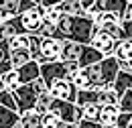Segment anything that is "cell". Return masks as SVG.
Instances as JSON below:
<instances>
[{"label": "cell", "mask_w": 132, "mask_h": 128, "mask_svg": "<svg viewBox=\"0 0 132 128\" xmlns=\"http://www.w3.org/2000/svg\"><path fill=\"white\" fill-rule=\"evenodd\" d=\"M59 31L63 33V39L71 43H79V45H92L94 35H96V25L87 18V16H67L63 14L59 27Z\"/></svg>", "instance_id": "1"}, {"label": "cell", "mask_w": 132, "mask_h": 128, "mask_svg": "<svg viewBox=\"0 0 132 128\" xmlns=\"http://www.w3.org/2000/svg\"><path fill=\"white\" fill-rule=\"evenodd\" d=\"M51 112L59 116L61 120H65L67 124H79L83 120V108L79 104H71V102H63V100H55L51 106Z\"/></svg>", "instance_id": "2"}, {"label": "cell", "mask_w": 132, "mask_h": 128, "mask_svg": "<svg viewBox=\"0 0 132 128\" xmlns=\"http://www.w3.org/2000/svg\"><path fill=\"white\" fill-rule=\"evenodd\" d=\"M41 77L47 83V87H51L55 81H59V79H71L65 61H55V63L41 65Z\"/></svg>", "instance_id": "3"}, {"label": "cell", "mask_w": 132, "mask_h": 128, "mask_svg": "<svg viewBox=\"0 0 132 128\" xmlns=\"http://www.w3.org/2000/svg\"><path fill=\"white\" fill-rule=\"evenodd\" d=\"M49 92L53 94L55 100H63V102L77 104V96H79V92H77V87L73 85V81H71V79H59V81H55V83L49 87Z\"/></svg>", "instance_id": "4"}, {"label": "cell", "mask_w": 132, "mask_h": 128, "mask_svg": "<svg viewBox=\"0 0 132 128\" xmlns=\"http://www.w3.org/2000/svg\"><path fill=\"white\" fill-rule=\"evenodd\" d=\"M128 0H96V4L89 8V12H112L124 18L126 10H128Z\"/></svg>", "instance_id": "5"}, {"label": "cell", "mask_w": 132, "mask_h": 128, "mask_svg": "<svg viewBox=\"0 0 132 128\" xmlns=\"http://www.w3.org/2000/svg\"><path fill=\"white\" fill-rule=\"evenodd\" d=\"M20 20H22V27H24L27 35H39L43 25H45L43 22V6H37L33 10L20 14Z\"/></svg>", "instance_id": "6"}, {"label": "cell", "mask_w": 132, "mask_h": 128, "mask_svg": "<svg viewBox=\"0 0 132 128\" xmlns=\"http://www.w3.org/2000/svg\"><path fill=\"white\" fill-rule=\"evenodd\" d=\"M116 41L112 35H108L106 31H102V29H98L96 31V35H94V41H92V47H96L104 55V57H114L116 53Z\"/></svg>", "instance_id": "7"}, {"label": "cell", "mask_w": 132, "mask_h": 128, "mask_svg": "<svg viewBox=\"0 0 132 128\" xmlns=\"http://www.w3.org/2000/svg\"><path fill=\"white\" fill-rule=\"evenodd\" d=\"M100 69H102V77H104V85H110L114 83L118 73L122 71V65L116 57H106L102 63H100Z\"/></svg>", "instance_id": "8"}, {"label": "cell", "mask_w": 132, "mask_h": 128, "mask_svg": "<svg viewBox=\"0 0 132 128\" xmlns=\"http://www.w3.org/2000/svg\"><path fill=\"white\" fill-rule=\"evenodd\" d=\"M18 79H20V85H29V83H35L37 79H41V65L37 61H31V63L18 67Z\"/></svg>", "instance_id": "9"}, {"label": "cell", "mask_w": 132, "mask_h": 128, "mask_svg": "<svg viewBox=\"0 0 132 128\" xmlns=\"http://www.w3.org/2000/svg\"><path fill=\"white\" fill-rule=\"evenodd\" d=\"M20 4L22 0H0V22H8L10 18L20 16Z\"/></svg>", "instance_id": "10"}, {"label": "cell", "mask_w": 132, "mask_h": 128, "mask_svg": "<svg viewBox=\"0 0 132 128\" xmlns=\"http://www.w3.org/2000/svg\"><path fill=\"white\" fill-rule=\"evenodd\" d=\"M0 128H22V116L0 106Z\"/></svg>", "instance_id": "11"}, {"label": "cell", "mask_w": 132, "mask_h": 128, "mask_svg": "<svg viewBox=\"0 0 132 128\" xmlns=\"http://www.w3.org/2000/svg\"><path fill=\"white\" fill-rule=\"evenodd\" d=\"M120 106H102V116H100V124L106 128H114L120 118Z\"/></svg>", "instance_id": "12"}, {"label": "cell", "mask_w": 132, "mask_h": 128, "mask_svg": "<svg viewBox=\"0 0 132 128\" xmlns=\"http://www.w3.org/2000/svg\"><path fill=\"white\" fill-rule=\"evenodd\" d=\"M85 45H79V43H71V41H65L63 43V53H61V61H77L81 59V53Z\"/></svg>", "instance_id": "13"}, {"label": "cell", "mask_w": 132, "mask_h": 128, "mask_svg": "<svg viewBox=\"0 0 132 128\" xmlns=\"http://www.w3.org/2000/svg\"><path fill=\"white\" fill-rule=\"evenodd\" d=\"M114 90H116V94H118V98H122L126 92H130L132 90V69L130 71H120L118 73V77H116L114 81Z\"/></svg>", "instance_id": "14"}, {"label": "cell", "mask_w": 132, "mask_h": 128, "mask_svg": "<svg viewBox=\"0 0 132 128\" xmlns=\"http://www.w3.org/2000/svg\"><path fill=\"white\" fill-rule=\"evenodd\" d=\"M114 57L120 63H130L132 61V39H122V41L116 43Z\"/></svg>", "instance_id": "15"}, {"label": "cell", "mask_w": 132, "mask_h": 128, "mask_svg": "<svg viewBox=\"0 0 132 128\" xmlns=\"http://www.w3.org/2000/svg\"><path fill=\"white\" fill-rule=\"evenodd\" d=\"M59 10L67 16H85V12H87L83 6V0H63Z\"/></svg>", "instance_id": "16"}, {"label": "cell", "mask_w": 132, "mask_h": 128, "mask_svg": "<svg viewBox=\"0 0 132 128\" xmlns=\"http://www.w3.org/2000/svg\"><path fill=\"white\" fill-rule=\"evenodd\" d=\"M31 61H35L31 49H12V65H14V69L31 63Z\"/></svg>", "instance_id": "17"}, {"label": "cell", "mask_w": 132, "mask_h": 128, "mask_svg": "<svg viewBox=\"0 0 132 128\" xmlns=\"http://www.w3.org/2000/svg\"><path fill=\"white\" fill-rule=\"evenodd\" d=\"M53 102H55V98L51 92H43L41 96H39V102H37V108H35V112L41 114V116H45V114L51 112V106H53Z\"/></svg>", "instance_id": "18"}, {"label": "cell", "mask_w": 132, "mask_h": 128, "mask_svg": "<svg viewBox=\"0 0 132 128\" xmlns=\"http://www.w3.org/2000/svg\"><path fill=\"white\" fill-rule=\"evenodd\" d=\"M0 81H2V90H10V92H16L20 87V79H18V71H10L6 75H0Z\"/></svg>", "instance_id": "19"}, {"label": "cell", "mask_w": 132, "mask_h": 128, "mask_svg": "<svg viewBox=\"0 0 132 128\" xmlns=\"http://www.w3.org/2000/svg\"><path fill=\"white\" fill-rule=\"evenodd\" d=\"M71 81H73V85L77 87V92H85V90H92V87H94V85H92V79H89V75H87L85 69H81L79 73H75V75L71 77Z\"/></svg>", "instance_id": "20"}, {"label": "cell", "mask_w": 132, "mask_h": 128, "mask_svg": "<svg viewBox=\"0 0 132 128\" xmlns=\"http://www.w3.org/2000/svg\"><path fill=\"white\" fill-rule=\"evenodd\" d=\"M63 18V12L59 8H43V22L45 25H51V27H59Z\"/></svg>", "instance_id": "21"}, {"label": "cell", "mask_w": 132, "mask_h": 128, "mask_svg": "<svg viewBox=\"0 0 132 128\" xmlns=\"http://www.w3.org/2000/svg\"><path fill=\"white\" fill-rule=\"evenodd\" d=\"M83 108V120H89V122H100V116H102V104H85Z\"/></svg>", "instance_id": "22"}, {"label": "cell", "mask_w": 132, "mask_h": 128, "mask_svg": "<svg viewBox=\"0 0 132 128\" xmlns=\"http://www.w3.org/2000/svg\"><path fill=\"white\" fill-rule=\"evenodd\" d=\"M22 128H43V116L35 110L22 114Z\"/></svg>", "instance_id": "23"}, {"label": "cell", "mask_w": 132, "mask_h": 128, "mask_svg": "<svg viewBox=\"0 0 132 128\" xmlns=\"http://www.w3.org/2000/svg\"><path fill=\"white\" fill-rule=\"evenodd\" d=\"M43 128H71V124H67L65 120H61L59 116L49 112L43 116Z\"/></svg>", "instance_id": "24"}, {"label": "cell", "mask_w": 132, "mask_h": 128, "mask_svg": "<svg viewBox=\"0 0 132 128\" xmlns=\"http://www.w3.org/2000/svg\"><path fill=\"white\" fill-rule=\"evenodd\" d=\"M0 106L8 108V110H14L18 112V106H16V100H14V94L10 90H2L0 87Z\"/></svg>", "instance_id": "25"}, {"label": "cell", "mask_w": 132, "mask_h": 128, "mask_svg": "<svg viewBox=\"0 0 132 128\" xmlns=\"http://www.w3.org/2000/svg\"><path fill=\"white\" fill-rule=\"evenodd\" d=\"M12 49H31V35H18L14 39H10Z\"/></svg>", "instance_id": "26"}, {"label": "cell", "mask_w": 132, "mask_h": 128, "mask_svg": "<svg viewBox=\"0 0 132 128\" xmlns=\"http://www.w3.org/2000/svg\"><path fill=\"white\" fill-rule=\"evenodd\" d=\"M120 112H126V114H132V90L126 92L124 96L120 98Z\"/></svg>", "instance_id": "27"}, {"label": "cell", "mask_w": 132, "mask_h": 128, "mask_svg": "<svg viewBox=\"0 0 132 128\" xmlns=\"http://www.w3.org/2000/svg\"><path fill=\"white\" fill-rule=\"evenodd\" d=\"M128 124H132V114L122 112V114H120V118H118V124H116V126H120V128H128Z\"/></svg>", "instance_id": "28"}, {"label": "cell", "mask_w": 132, "mask_h": 128, "mask_svg": "<svg viewBox=\"0 0 132 128\" xmlns=\"http://www.w3.org/2000/svg\"><path fill=\"white\" fill-rule=\"evenodd\" d=\"M61 4H63V0H41L43 8H59Z\"/></svg>", "instance_id": "29"}, {"label": "cell", "mask_w": 132, "mask_h": 128, "mask_svg": "<svg viewBox=\"0 0 132 128\" xmlns=\"http://www.w3.org/2000/svg\"><path fill=\"white\" fill-rule=\"evenodd\" d=\"M122 31L124 39H132V20H122Z\"/></svg>", "instance_id": "30"}, {"label": "cell", "mask_w": 132, "mask_h": 128, "mask_svg": "<svg viewBox=\"0 0 132 128\" xmlns=\"http://www.w3.org/2000/svg\"><path fill=\"white\" fill-rule=\"evenodd\" d=\"M77 128H106V126H102L100 122H89V120H81V122L77 124Z\"/></svg>", "instance_id": "31"}, {"label": "cell", "mask_w": 132, "mask_h": 128, "mask_svg": "<svg viewBox=\"0 0 132 128\" xmlns=\"http://www.w3.org/2000/svg\"><path fill=\"white\" fill-rule=\"evenodd\" d=\"M124 20H132V2L128 4V10H126V14H124Z\"/></svg>", "instance_id": "32"}, {"label": "cell", "mask_w": 132, "mask_h": 128, "mask_svg": "<svg viewBox=\"0 0 132 128\" xmlns=\"http://www.w3.org/2000/svg\"><path fill=\"white\" fill-rule=\"evenodd\" d=\"M33 2H35V4H39V6H41V0H33Z\"/></svg>", "instance_id": "33"}, {"label": "cell", "mask_w": 132, "mask_h": 128, "mask_svg": "<svg viewBox=\"0 0 132 128\" xmlns=\"http://www.w3.org/2000/svg\"><path fill=\"white\" fill-rule=\"evenodd\" d=\"M128 128H132V124H128Z\"/></svg>", "instance_id": "34"}, {"label": "cell", "mask_w": 132, "mask_h": 128, "mask_svg": "<svg viewBox=\"0 0 132 128\" xmlns=\"http://www.w3.org/2000/svg\"><path fill=\"white\" fill-rule=\"evenodd\" d=\"M130 69H132V61H130Z\"/></svg>", "instance_id": "35"}, {"label": "cell", "mask_w": 132, "mask_h": 128, "mask_svg": "<svg viewBox=\"0 0 132 128\" xmlns=\"http://www.w3.org/2000/svg\"><path fill=\"white\" fill-rule=\"evenodd\" d=\"M114 128H120V126H114Z\"/></svg>", "instance_id": "36"}, {"label": "cell", "mask_w": 132, "mask_h": 128, "mask_svg": "<svg viewBox=\"0 0 132 128\" xmlns=\"http://www.w3.org/2000/svg\"><path fill=\"white\" fill-rule=\"evenodd\" d=\"M83 2H87V0H83Z\"/></svg>", "instance_id": "37"}]
</instances>
